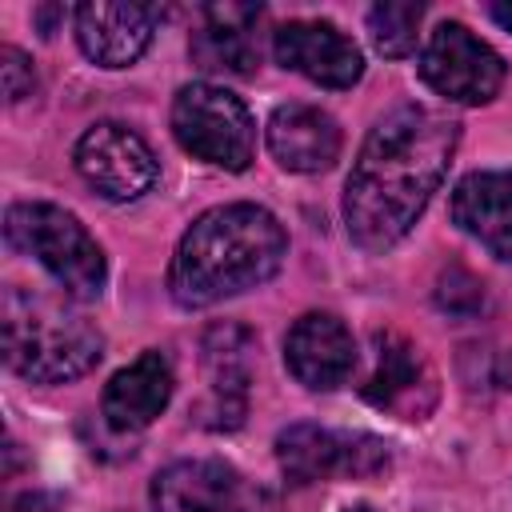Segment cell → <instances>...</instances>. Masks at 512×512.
<instances>
[{"instance_id":"6da1fadb","label":"cell","mask_w":512,"mask_h":512,"mask_svg":"<svg viewBox=\"0 0 512 512\" xmlns=\"http://www.w3.org/2000/svg\"><path fill=\"white\" fill-rule=\"evenodd\" d=\"M460 124L424 104H400L376 120L344 184V224L364 252L400 244L444 184Z\"/></svg>"},{"instance_id":"7a4b0ae2","label":"cell","mask_w":512,"mask_h":512,"mask_svg":"<svg viewBox=\"0 0 512 512\" xmlns=\"http://www.w3.org/2000/svg\"><path fill=\"white\" fill-rule=\"evenodd\" d=\"M288 236L260 204H220L180 236L168 292L180 308H208L272 280L284 264Z\"/></svg>"},{"instance_id":"3957f363","label":"cell","mask_w":512,"mask_h":512,"mask_svg":"<svg viewBox=\"0 0 512 512\" xmlns=\"http://www.w3.org/2000/svg\"><path fill=\"white\" fill-rule=\"evenodd\" d=\"M4 364L36 384H64L84 376L104 356V336L88 316L36 288L8 284L0 308Z\"/></svg>"},{"instance_id":"277c9868","label":"cell","mask_w":512,"mask_h":512,"mask_svg":"<svg viewBox=\"0 0 512 512\" xmlns=\"http://www.w3.org/2000/svg\"><path fill=\"white\" fill-rule=\"evenodd\" d=\"M4 236L16 252L36 256L68 296L92 300L104 292L108 280L104 252L72 212L44 200L12 204L4 216Z\"/></svg>"},{"instance_id":"5b68a950","label":"cell","mask_w":512,"mask_h":512,"mask_svg":"<svg viewBox=\"0 0 512 512\" xmlns=\"http://www.w3.org/2000/svg\"><path fill=\"white\" fill-rule=\"evenodd\" d=\"M172 136L184 152L224 172H244L256 152V124L240 96L220 84H184L172 100Z\"/></svg>"},{"instance_id":"8992f818","label":"cell","mask_w":512,"mask_h":512,"mask_svg":"<svg viewBox=\"0 0 512 512\" xmlns=\"http://www.w3.org/2000/svg\"><path fill=\"white\" fill-rule=\"evenodd\" d=\"M420 76L452 104H488L504 84V60L464 24L444 20L420 52Z\"/></svg>"},{"instance_id":"52a82bcc","label":"cell","mask_w":512,"mask_h":512,"mask_svg":"<svg viewBox=\"0 0 512 512\" xmlns=\"http://www.w3.org/2000/svg\"><path fill=\"white\" fill-rule=\"evenodd\" d=\"M276 460L292 484H316L332 476H376L388 468V448L376 436H360V432L288 424L276 436Z\"/></svg>"},{"instance_id":"ba28073f","label":"cell","mask_w":512,"mask_h":512,"mask_svg":"<svg viewBox=\"0 0 512 512\" xmlns=\"http://www.w3.org/2000/svg\"><path fill=\"white\" fill-rule=\"evenodd\" d=\"M72 160H76V172L84 176V184L116 204L140 200L144 192H152V184L160 176V164H156L148 140L116 120L92 124L76 140Z\"/></svg>"},{"instance_id":"9c48e42d","label":"cell","mask_w":512,"mask_h":512,"mask_svg":"<svg viewBox=\"0 0 512 512\" xmlns=\"http://www.w3.org/2000/svg\"><path fill=\"white\" fill-rule=\"evenodd\" d=\"M152 512H264V500L224 460H176L152 480Z\"/></svg>"},{"instance_id":"30bf717a","label":"cell","mask_w":512,"mask_h":512,"mask_svg":"<svg viewBox=\"0 0 512 512\" xmlns=\"http://www.w3.org/2000/svg\"><path fill=\"white\" fill-rule=\"evenodd\" d=\"M204 360V404L200 424L204 428H240L248 408V384H252V336L240 324H216L204 332L200 344Z\"/></svg>"},{"instance_id":"8fae6325","label":"cell","mask_w":512,"mask_h":512,"mask_svg":"<svg viewBox=\"0 0 512 512\" xmlns=\"http://www.w3.org/2000/svg\"><path fill=\"white\" fill-rule=\"evenodd\" d=\"M272 52L284 68L308 76L320 88H352L364 76V56L328 20H288L272 32Z\"/></svg>"},{"instance_id":"7c38bea8","label":"cell","mask_w":512,"mask_h":512,"mask_svg":"<svg viewBox=\"0 0 512 512\" xmlns=\"http://www.w3.org/2000/svg\"><path fill=\"white\" fill-rule=\"evenodd\" d=\"M284 364L304 388L332 392L356 368L352 332L332 312H304L284 336Z\"/></svg>"},{"instance_id":"4fadbf2b","label":"cell","mask_w":512,"mask_h":512,"mask_svg":"<svg viewBox=\"0 0 512 512\" xmlns=\"http://www.w3.org/2000/svg\"><path fill=\"white\" fill-rule=\"evenodd\" d=\"M260 4H208L200 8V28L192 32V60L204 72L252 76L260 64Z\"/></svg>"},{"instance_id":"5bb4252c","label":"cell","mask_w":512,"mask_h":512,"mask_svg":"<svg viewBox=\"0 0 512 512\" xmlns=\"http://www.w3.org/2000/svg\"><path fill=\"white\" fill-rule=\"evenodd\" d=\"M436 384L420 348L400 332H376V368L364 384V400L404 420H420L432 408Z\"/></svg>"},{"instance_id":"9a60e30c","label":"cell","mask_w":512,"mask_h":512,"mask_svg":"<svg viewBox=\"0 0 512 512\" xmlns=\"http://www.w3.org/2000/svg\"><path fill=\"white\" fill-rule=\"evenodd\" d=\"M156 4H80L76 8V40L88 60L104 68H128L152 44L160 24Z\"/></svg>"},{"instance_id":"2e32d148","label":"cell","mask_w":512,"mask_h":512,"mask_svg":"<svg viewBox=\"0 0 512 512\" xmlns=\"http://www.w3.org/2000/svg\"><path fill=\"white\" fill-rule=\"evenodd\" d=\"M452 224L480 240L496 260H512V168L468 172L448 200Z\"/></svg>"},{"instance_id":"e0dca14e","label":"cell","mask_w":512,"mask_h":512,"mask_svg":"<svg viewBox=\"0 0 512 512\" xmlns=\"http://www.w3.org/2000/svg\"><path fill=\"white\" fill-rule=\"evenodd\" d=\"M268 152L288 172H328L340 156V124L316 104H280L268 120Z\"/></svg>"},{"instance_id":"ac0fdd59","label":"cell","mask_w":512,"mask_h":512,"mask_svg":"<svg viewBox=\"0 0 512 512\" xmlns=\"http://www.w3.org/2000/svg\"><path fill=\"white\" fill-rule=\"evenodd\" d=\"M172 400V364L164 352H140L104 388V420L116 432L148 428Z\"/></svg>"},{"instance_id":"d6986e66","label":"cell","mask_w":512,"mask_h":512,"mask_svg":"<svg viewBox=\"0 0 512 512\" xmlns=\"http://www.w3.org/2000/svg\"><path fill=\"white\" fill-rule=\"evenodd\" d=\"M420 16H424V4L416 0H404V4H376L368 12V36H372V48L380 56H408L416 48V28H420Z\"/></svg>"},{"instance_id":"ffe728a7","label":"cell","mask_w":512,"mask_h":512,"mask_svg":"<svg viewBox=\"0 0 512 512\" xmlns=\"http://www.w3.org/2000/svg\"><path fill=\"white\" fill-rule=\"evenodd\" d=\"M436 304L452 316H472L484 304V284L464 264H448L436 280Z\"/></svg>"},{"instance_id":"44dd1931","label":"cell","mask_w":512,"mask_h":512,"mask_svg":"<svg viewBox=\"0 0 512 512\" xmlns=\"http://www.w3.org/2000/svg\"><path fill=\"white\" fill-rule=\"evenodd\" d=\"M0 76H4V96H8V104L32 96V88H36L32 60H28L20 48H12V44L0 48Z\"/></svg>"},{"instance_id":"7402d4cb","label":"cell","mask_w":512,"mask_h":512,"mask_svg":"<svg viewBox=\"0 0 512 512\" xmlns=\"http://www.w3.org/2000/svg\"><path fill=\"white\" fill-rule=\"evenodd\" d=\"M8 512H56V500L44 496V492H24L8 504Z\"/></svg>"},{"instance_id":"603a6c76","label":"cell","mask_w":512,"mask_h":512,"mask_svg":"<svg viewBox=\"0 0 512 512\" xmlns=\"http://www.w3.org/2000/svg\"><path fill=\"white\" fill-rule=\"evenodd\" d=\"M492 380H496L500 388H512V348L496 356V364H492Z\"/></svg>"},{"instance_id":"cb8c5ba5","label":"cell","mask_w":512,"mask_h":512,"mask_svg":"<svg viewBox=\"0 0 512 512\" xmlns=\"http://www.w3.org/2000/svg\"><path fill=\"white\" fill-rule=\"evenodd\" d=\"M488 12H492V20H496L504 32H512V0H496V4H488Z\"/></svg>"},{"instance_id":"d4e9b609","label":"cell","mask_w":512,"mask_h":512,"mask_svg":"<svg viewBox=\"0 0 512 512\" xmlns=\"http://www.w3.org/2000/svg\"><path fill=\"white\" fill-rule=\"evenodd\" d=\"M56 16H64V8H40V12H36V20H40V32H44V36H52V20H56Z\"/></svg>"},{"instance_id":"484cf974","label":"cell","mask_w":512,"mask_h":512,"mask_svg":"<svg viewBox=\"0 0 512 512\" xmlns=\"http://www.w3.org/2000/svg\"><path fill=\"white\" fill-rule=\"evenodd\" d=\"M344 512H372L368 504H356V508H344Z\"/></svg>"}]
</instances>
